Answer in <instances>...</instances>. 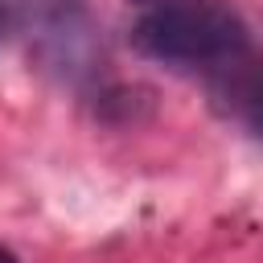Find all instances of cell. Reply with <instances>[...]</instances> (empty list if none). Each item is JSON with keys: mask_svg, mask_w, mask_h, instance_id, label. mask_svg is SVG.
Instances as JSON below:
<instances>
[{"mask_svg": "<svg viewBox=\"0 0 263 263\" xmlns=\"http://www.w3.org/2000/svg\"><path fill=\"white\" fill-rule=\"evenodd\" d=\"M136 49L181 66H230L247 53V25L218 0H185L152 8L132 33Z\"/></svg>", "mask_w": 263, "mask_h": 263, "instance_id": "cell-1", "label": "cell"}, {"mask_svg": "<svg viewBox=\"0 0 263 263\" xmlns=\"http://www.w3.org/2000/svg\"><path fill=\"white\" fill-rule=\"evenodd\" d=\"M29 37L37 53L66 74H82L95 62V29L78 0H29Z\"/></svg>", "mask_w": 263, "mask_h": 263, "instance_id": "cell-2", "label": "cell"}, {"mask_svg": "<svg viewBox=\"0 0 263 263\" xmlns=\"http://www.w3.org/2000/svg\"><path fill=\"white\" fill-rule=\"evenodd\" d=\"M140 12H152V8H168V4H185V0H132Z\"/></svg>", "mask_w": 263, "mask_h": 263, "instance_id": "cell-3", "label": "cell"}, {"mask_svg": "<svg viewBox=\"0 0 263 263\" xmlns=\"http://www.w3.org/2000/svg\"><path fill=\"white\" fill-rule=\"evenodd\" d=\"M12 29V8H8V0H0V37Z\"/></svg>", "mask_w": 263, "mask_h": 263, "instance_id": "cell-4", "label": "cell"}, {"mask_svg": "<svg viewBox=\"0 0 263 263\" xmlns=\"http://www.w3.org/2000/svg\"><path fill=\"white\" fill-rule=\"evenodd\" d=\"M0 263H16V255H12L8 247H0Z\"/></svg>", "mask_w": 263, "mask_h": 263, "instance_id": "cell-5", "label": "cell"}]
</instances>
